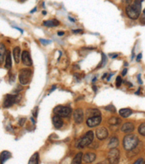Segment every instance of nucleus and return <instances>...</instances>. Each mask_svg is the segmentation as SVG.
Here are the masks:
<instances>
[{
  "label": "nucleus",
  "instance_id": "nucleus-1",
  "mask_svg": "<svg viewBox=\"0 0 145 164\" xmlns=\"http://www.w3.org/2000/svg\"><path fill=\"white\" fill-rule=\"evenodd\" d=\"M143 0H134L133 4L128 5L125 8V12L129 18L136 20L139 17L142 10V2Z\"/></svg>",
  "mask_w": 145,
  "mask_h": 164
},
{
  "label": "nucleus",
  "instance_id": "nucleus-2",
  "mask_svg": "<svg viewBox=\"0 0 145 164\" xmlns=\"http://www.w3.org/2000/svg\"><path fill=\"white\" fill-rule=\"evenodd\" d=\"M123 148L125 150L131 151L137 147L139 138L135 134H128L123 138Z\"/></svg>",
  "mask_w": 145,
  "mask_h": 164
},
{
  "label": "nucleus",
  "instance_id": "nucleus-3",
  "mask_svg": "<svg viewBox=\"0 0 145 164\" xmlns=\"http://www.w3.org/2000/svg\"><path fill=\"white\" fill-rule=\"evenodd\" d=\"M32 77V71L30 69H22L19 71V81L20 84L26 85L29 83Z\"/></svg>",
  "mask_w": 145,
  "mask_h": 164
},
{
  "label": "nucleus",
  "instance_id": "nucleus-4",
  "mask_svg": "<svg viewBox=\"0 0 145 164\" xmlns=\"http://www.w3.org/2000/svg\"><path fill=\"white\" fill-rule=\"evenodd\" d=\"M93 139H94V133H93V131H88V132L85 134L84 137L79 140V145H78L77 147L79 148H85L86 146L91 144V143L93 141Z\"/></svg>",
  "mask_w": 145,
  "mask_h": 164
},
{
  "label": "nucleus",
  "instance_id": "nucleus-5",
  "mask_svg": "<svg viewBox=\"0 0 145 164\" xmlns=\"http://www.w3.org/2000/svg\"><path fill=\"white\" fill-rule=\"evenodd\" d=\"M20 98H21V96H20V95L7 94L5 96V100H4V107H10L14 104L18 103V102L20 100Z\"/></svg>",
  "mask_w": 145,
  "mask_h": 164
},
{
  "label": "nucleus",
  "instance_id": "nucleus-6",
  "mask_svg": "<svg viewBox=\"0 0 145 164\" xmlns=\"http://www.w3.org/2000/svg\"><path fill=\"white\" fill-rule=\"evenodd\" d=\"M54 113H55V115H58L60 117H66L70 115L71 109L68 106H64L60 105V106H58L54 108Z\"/></svg>",
  "mask_w": 145,
  "mask_h": 164
},
{
  "label": "nucleus",
  "instance_id": "nucleus-7",
  "mask_svg": "<svg viewBox=\"0 0 145 164\" xmlns=\"http://www.w3.org/2000/svg\"><path fill=\"white\" fill-rule=\"evenodd\" d=\"M108 161L110 163H118L120 161V151L116 148H112L108 152Z\"/></svg>",
  "mask_w": 145,
  "mask_h": 164
},
{
  "label": "nucleus",
  "instance_id": "nucleus-8",
  "mask_svg": "<svg viewBox=\"0 0 145 164\" xmlns=\"http://www.w3.org/2000/svg\"><path fill=\"white\" fill-rule=\"evenodd\" d=\"M102 122V117L100 116H94V117H89L86 120V124L89 127L93 128L99 126Z\"/></svg>",
  "mask_w": 145,
  "mask_h": 164
},
{
  "label": "nucleus",
  "instance_id": "nucleus-9",
  "mask_svg": "<svg viewBox=\"0 0 145 164\" xmlns=\"http://www.w3.org/2000/svg\"><path fill=\"white\" fill-rule=\"evenodd\" d=\"M73 118L75 122L78 124H80L83 120V112L82 109H76L73 113Z\"/></svg>",
  "mask_w": 145,
  "mask_h": 164
},
{
  "label": "nucleus",
  "instance_id": "nucleus-10",
  "mask_svg": "<svg viewBox=\"0 0 145 164\" xmlns=\"http://www.w3.org/2000/svg\"><path fill=\"white\" fill-rule=\"evenodd\" d=\"M21 59L22 62L24 65L27 66V67H30L33 64L32 60L30 58V56L28 51H23L21 54Z\"/></svg>",
  "mask_w": 145,
  "mask_h": 164
},
{
  "label": "nucleus",
  "instance_id": "nucleus-11",
  "mask_svg": "<svg viewBox=\"0 0 145 164\" xmlns=\"http://www.w3.org/2000/svg\"><path fill=\"white\" fill-rule=\"evenodd\" d=\"M96 136L100 140H104L108 137V131L104 127L99 128L96 130Z\"/></svg>",
  "mask_w": 145,
  "mask_h": 164
},
{
  "label": "nucleus",
  "instance_id": "nucleus-12",
  "mask_svg": "<svg viewBox=\"0 0 145 164\" xmlns=\"http://www.w3.org/2000/svg\"><path fill=\"white\" fill-rule=\"evenodd\" d=\"M134 130V125L131 122L125 123L121 127V131L124 133H131Z\"/></svg>",
  "mask_w": 145,
  "mask_h": 164
},
{
  "label": "nucleus",
  "instance_id": "nucleus-13",
  "mask_svg": "<svg viewBox=\"0 0 145 164\" xmlns=\"http://www.w3.org/2000/svg\"><path fill=\"white\" fill-rule=\"evenodd\" d=\"M52 123L55 128H58V129L60 128L63 126V121H62V118L60 116L58 115H55L52 117Z\"/></svg>",
  "mask_w": 145,
  "mask_h": 164
},
{
  "label": "nucleus",
  "instance_id": "nucleus-14",
  "mask_svg": "<svg viewBox=\"0 0 145 164\" xmlns=\"http://www.w3.org/2000/svg\"><path fill=\"white\" fill-rule=\"evenodd\" d=\"M96 158H97V156H96V155L94 153H93V152H88V153L85 154L83 155L82 159L86 163H90L94 162L95 161Z\"/></svg>",
  "mask_w": 145,
  "mask_h": 164
},
{
  "label": "nucleus",
  "instance_id": "nucleus-15",
  "mask_svg": "<svg viewBox=\"0 0 145 164\" xmlns=\"http://www.w3.org/2000/svg\"><path fill=\"white\" fill-rule=\"evenodd\" d=\"M6 48L3 43H0V64H2L6 57Z\"/></svg>",
  "mask_w": 145,
  "mask_h": 164
},
{
  "label": "nucleus",
  "instance_id": "nucleus-16",
  "mask_svg": "<svg viewBox=\"0 0 145 164\" xmlns=\"http://www.w3.org/2000/svg\"><path fill=\"white\" fill-rule=\"evenodd\" d=\"M13 56H14V59H15V61L16 64H18L20 62V47H15V48L13 49Z\"/></svg>",
  "mask_w": 145,
  "mask_h": 164
},
{
  "label": "nucleus",
  "instance_id": "nucleus-17",
  "mask_svg": "<svg viewBox=\"0 0 145 164\" xmlns=\"http://www.w3.org/2000/svg\"><path fill=\"white\" fill-rule=\"evenodd\" d=\"M86 115L87 117H94V116H100L101 115V113L99 109H87L86 111Z\"/></svg>",
  "mask_w": 145,
  "mask_h": 164
},
{
  "label": "nucleus",
  "instance_id": "nucleus-18",
  "mask_svg": "<svg viewBox=\"0 0 145 164\" xmlns=\"http://www.w3.org/2000/svg\"><path fill=\"white\" fill-rule=\"evenodd\" d=\"M43 25L47 27H53V26H58L60 25V22L56 19H53L50 21H45L43 22Z\"/></svg>",
  "mask_w": 145,
  "mask_h": 164
},
{
  "label": "nucleus",
  "instance_id": "nucleus-19",
  "mask_svg": "<svg viewBox=\"0 0 145 164\" xmlns=\"http://www.w3.org/2000/svg\"><path fill=\"white\" fill-rule=\"evenodd\" d=\"M12 67V59H11V53L9 51H7L5 57V68L10 69Z\"/></svg>",
  "mask_w": 145,
  "mask_h": 164
},
{
  "label": "nucleus",
  "instance_id": "nucleus-20",
  "mask_svg": "<svg viewBox=\"0 0 145 164\" xmlns=\"http://www.w3.org/2000/svg\"><path fill=\"white\" fill-rule=\"evenodd\" d=\"M11 156V154L10 152H9L8 151H3V152L1 153L0 155V163H5V161H7Z\"/></svg>",
  "mask_w": 145,
  "mask_h": 164
},
{
  "label": "nucleus",
  "instance_id": "nucleus-21",
  "mask_svg": "<svg viewBox=\"0 0 145 164\" xmlns=\"http://www.w3.org/2000/svg\"><path fill=\"white\" fill-rule=\"evenodd\" d=\"M118 145H119V140L117 137H112L109 143L108 148L110 149H112V148H116Z\"/></svg>",
  "mask_w": 145,
  "mask_h": 164
},
{
  "label": "nucleus",
  "instance_id": "nucleus-22",
  "mask_svg": "<svg viewBox=\"0 0 145 164\" xmlns=\"http://www.w3.org/2000/svg\"><path fill=\"white\" fill-rule=\"evenodd\" d=\"M119 114L123 117H128L132 114V110L130 109H120Z\"/></svg>",
  "mask_w": 145,
  "mask_h": 164
},
{
  "label": "nucleus",
  "instance_id": "nucleus-23",
  "mask_svg": "<svg viewBox=\"0 0 145 164\" xmlns=\"http://www.w3.org/2000/svg\"><path fill=\"white\" fill-rule=\"evenodd\" d=\"M39 154L38 152H35L28 161V163H39Z\"/></svg>",
  "mask_w": 145,
  "mask_h": 164
},
{
  "label": "nucleus",
  "instance_id": "nucleus-24",
  "mask_svg": "<svg viewBox=\"0 0 145 164\" xmlns=\"http://www.w3.org/2000/svg\"><path fill=\"white\" fill-rule=\"evenodd\" d=\"M82 158H83V154L82 152H79L74 157L73 160H72V163H81L82 161Z\"/></svg>",
  "mask_w": 145,
  "mask_h": 164
},
{
  "label": "nucleus",
  "instance_id": "nucleus-25",
  "mask_svg": "<svg viewBox=\"0 0 145 164\" xmlns=\"http://www.w3.org/2000/svg\"><path fill=\"white\" fill-rule=\"evenodd\" d=\"M102 61H101V63L100 64V65L97 67V68H101V67H104V66H105V64H107V57H106V56L103 53H102Z\"/></svg>",
  "mask_w": 145,
  "mask_h": 164
},
{
  "label": "nucleus",
  "instance_id": "nucleus-26",
  "mask_svg": "<svg viewBox=\"0 0 145 164\" xmlns=\"http://www.w3.org/2000/svg\"><path fill=\"white\" fill-rule=\"evenodd\" d=\"M120 122H121V120H120L119 118H117V117H112L109 120V123L110 125H113V126L119 124Z\"/></svg>",
  "mask_w": 145,
  "mask_h": 164
},
{
  "label": "nucleus",
  "instance_id": "nucleus-27",
  "mask_svg": "<svg viewBox=\"0 0 145 164\" xmlns=\"http://www.w3.org/2000/svg\"><path fill=\"white\" fill-rule=\"evenodd\" d=\"M139 133L142 136H145V123H142L139 127Z\"/></svg>",
  "mask_w": 145,
  "mask_h": 164
},
{
  "label": "nucleus",
  "instance_id": "nucleus-28",
  "mask_svg": "<svg viewBox=\"0 0 145 164\" xmlns=\"http://www.w3.org/2000/svg\"><path fill=\"white\" fill-rule=\"evenodd\" d=\"M104 109L107 110V111L110 112V113H115V112H116V109H115V106L112 104L105 106V107H104Z\"/></svg>",
  "mask_w": 145,
  "mask_h": 164
},
{
  "label": "nucleus",
  "instance_id": "nucleus-29",
  "mask_svg": "<svg viewBox=\"0 0 145 164\" xmlns=\"http://www.w3.org/2000/svg\"><path fill=\"white\" fill-rule=\"evenodd\" d=\"M122 82H123V80H122V78H121V76L117 77V78H116V86L117 87L121 86Z\"/></svg>",
  "mask_w": 145,
  "mask_h": 164
},
{
  "label": "nucleus",
  "instance_id": "nucleus-30",
  "mask_svg": "<svg viewBox=\"0 0 145 164\" xmlns=\"http://www.w3.org/2000/svg\"><path fill=\"white\" fill-rule=\"evenodd\" d=\"M38 107H35L33 110L32 111V114H33V117H37V113H38Z\"/></svg>",
  "mask_w": 145,
  "mask_h": 164
},
{
  "label": "nucleus",
  "instance_id": "nucleus-31",
  "mask_svg": "<svg viewBox=\"0 0 145 164\" xmlns=\"http://www.w3.org/2000/svg\"><path fill=\"white\" fill-rule=\"evenodd\" d=\"M26 118H20V120H19V125L20 126H23L24 125V123H26Z\"/></svg>",
  "mask_w": 145,
  "mask_h": 164
},
{
  "label": "nucleus",
  "instance_id": "nucleus-32",
  "mask_svg": "<svg viewBox=\"0 0 145 164\" xmlns=\"http://www.w3.org/2000/svg\"><path fill=\"white\" fill-rule=\"evenodd\" d=\"M40 42H41V43H42L43 45H46L49 44V43H50V41H49V40H42V39H40Z\"/></svg>",
  "mask_w": 145,
  "mask_h": 164
},
{
  "label": "nucleus",
  "instance_id": "nucleus-33",
  "mask_svg": "<svg viewBox=\"0 0 145 164\" xmlns=\"http://www.w3.org/2000/svg\"><path fill=\"white\" fill-rule=\"evenodd\" d=\"M132 1H133V0H123V2L124 4H125V5H129L132 3Z\"/></svg>",
  "mask_w": 145,
  "mask_h": 164
},
{
  "label": "nucleus",
  "instance_id": "nucleus-34",
  "mask_svg": "<svg viewBox=\"0 0 145 164\" xmlns=\"http://www.w3.org/2000/svg\"><path fill=\"white\" fill-rule=\"evenodd\" d=\"M140 23L142 25H145V16L142 17V18L140 19Z\"/></svg>",
  "mask_w": 145,
  "mask_h": 164
},
{
  "label": "nucleus",
  "instance_id": "nucleus-35",
  "mask_svg": "<svg viewBox=\"0 0 145 164\" xmlns=\"http://www.w3.org/2000/svg\"><path fill=\"white\" fill-rule=\"evenodd\" d=\"M144 162V160L142 159V158H139V159H138L137 161L135 162V163L136 164H139V163H143Z\"/></svg>",
  "mask_w": 145,
  "mask_h": 164
},
{
  "label": "nucleus",
  "instance_id": "nucleus-36",
  "mask_svg": "<svg viewBox=\"0 0 145 164\" xmlns=\"http://www.w3.org/2000/svg\"><path fill=\"white\" fill-rule=\"evenodd\" d=\"M142 53H139V54L137 56V57H136V61H139L141 59H142Z\"/></svg>",
  "mask_w": 145,
  "mask_h": 164
},
{
  "label": "nucleus",
  "instance_id": "nucleus-37",
  "mask_svg": "<svg viewBox=\"0 0 145 164\" xmlns=\"http://www.w3.org/2000/svg\"><path fill=\"white\" fill-rule=\"evenodd\" d=\"M73 33H83V30L82 29H76V30H73L72 31Z\"/></svg>",
  "mask_w": 145,
  "mask_h": 164
},
{
  "label": "nucleus",
  "instance_id": "nucleus-38",
  "mask_svg": "<svg viewBox=\"0 0 145 164\" xmlns=\"http://www.w3.org/2000/svg\"><path fill=\"white\" fill-rule=\"evenodd\" d=\"M127 69H123V72H122V75L123 76H125V75H126V73H127Z\"/></svg>",
  "mask_w": 145,
  "mask_h": 164
},
{
  "label": "nucleus",
  "instance_id": "nucleus-39",
  "mask_svg": "<svg viewBox=\"0 0 145 164\" xmlns=\"http://www.w3.org/2000/svg\"><path fill=\"white\" fill-rule=\"evenodd\" d=\"M58 36H63V35L65 34V32H58Z\"/></svg>",
  "mask_w": 145,
  "mask_h": 164
},
{
  "label": "nucleus",
  "instance_id": "nucleus-40",
  "mask_svg": "<svg viewBox=\"0 0 145 164\" xmlns=\"http://www.w3.org/2000/svg\"><path fill=\"white\" fill-rule=\"evenodd\" d=\"M141 75H138V77H137V78H138V80H139V83L140 84H142V80H141Z\"/></svg>",
  "mask_w": 145,
  "mask_h": 164
},
{
  "label": "nucleus",
  "instance_id": "nucleus-41",
  "mask_svg": "<svg viewBox=\"0 0 145 164\" xmlns=\"http://www.w3.org/2000/svg\"><path fill=\"white\" fill-rule=\"evenodd\" d=\"M36 8H34V9H33V10H31V11H30V13H33V12H35V11H36Z\"/></svg>",
  "mask_w": 145,
  "mask_h": 164
},
{
  "label": "nucleus",
  "instance_id": "nucleus-42",
  "mask_svg": "<svg viewBox=\"0 0 145 164\" xmlns=\"http://www.w3.org/2000/svg\"><path fill=\"white\" fill-rule=\"evenodd\" d=\"M30 120H32V121H33V124H35V123H36V122H35V120H33V117H31V118H30Z\"/></svg>",
  "mask_w": 145,
  "mask_h": 164
},
{
  "label": "nucleus",
  "instance_id": "nucleus-43",
  "mask_svg": "<svg viewBox=\"0 0 145 164\" xmlns=\"http://www.w3.org/2000/svg\"><path fill=\"white\" fill-rule=\"evenodd\" d=\"M69 19H70V21H73V22H74V21H75V20H74V19H72V18H70V17H69Z\"/></svg>",
  "mask_w": 145,
  "mask_h": 164
},
{
  "label": "nucleus",
  "instance_id": "nucleus-44",
  "mask_svg": "<svg viewBox=\"0 0 145 164\" xmlns=\"http://www.w3.org/2000/svg\"><path fill=\"white\" fill-rule=\"evenodd\" d=\"M42 13H43V15H46V14H47V12H46V11L44 10V11H43Z\"/></svg>",
  "mask_w": 145,
  "mask_h": 164
},
{
  "label": "nucleus",
  "instance_id": "nucleus-45",
  "mask_svg": "<svg viewBox=\"0 0 145 164\" xmlns=\"http://www.w3.org/2000/svg\"><path fill=\"white\" fill-rule=\"evenodd\" d=\"M143 13L145 15V8H144V10H143Z\"/></svg>",
  "mask_w": 145,
  "mask_h": 164
}]
</instances>
